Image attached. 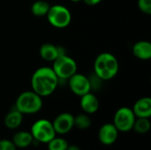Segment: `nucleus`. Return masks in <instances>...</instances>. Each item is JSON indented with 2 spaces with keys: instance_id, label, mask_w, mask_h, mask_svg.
Instances as JSON below:
<instances>
[{
  "instance_id": "nucleus-18",
  "label": "nucleus",
  "mask_w": 151,
  "mask_h": 150,
  "mask_svg": "<svg viewBox=\"0 0 151 150\" xmlns=\"http://www.w3.org/2000/svg\"><path fill=\"white\" fill-rule=\"evenodd\" d=\"M151 127L150 118H136L133 130H134L137 133L140 134H145L150 132Z\"/></svg>"
},
{
  "instance_id": "nucleus-2",
  "label": "nucleus",
  "mask_w": 151,
  "mask_h": 150,
  "mask_svg": "<svg viewBox=\"0 0 151 150\" xmlns=\"http://www.w3.org/2000/svg\"><path fill=\"white\" fill-rule=\"evenodd\" d=\"M119 61L117 57L109 53L99 54L94 63V70L96 77L102 80H108L114 78L119 72Z\"/></svg>"
},
{
  "instance_id": "nucleus-13",
  "label": "nucleus",
  "mask_w": 151,
  "mask_h": 150,
  "mask_svg": "<svg viewBox=\"0 0 151 150\" xmlns=\"http://www.w3.org/2000/svg\"><path fill=\"white\" fill-rule=\"evenodd\" d=\"M60 47H58L52 43H44L40 48V56L41 57L49 62H53L58 56L65 53H61Z\"/></svg>"
},
{
  "instance_id": "nucleus-25",
  "label": "nucleus",
  "mask_w": 151,
  "mask_h": 150,
  "mask_svg": "<svg viewBox=\"0 0 151 150\" xmlns=\"http://www.w3.org/2000/svg\"><path fill=\"white\" fill-rule=\"evenodd\" d=\"M71 2H73V3H79L80 1H81V0H70Z\"/></svg>"
},
{
  "instance_id": "nucleus-5",
  "label": "nucleus",
  "mask_w": 151,
  "mask_h": 150,
  "mask_svg": "<svg viewBox=\"0 0 151 150\" xmlns=\"http://www.w3.org/2000/svg\"><path fill=\"white\" fill-rule=\"evenodd\" d=\"M59 80H68L72 75L77 72V64L75 60L66 54L58 56L51 67Z\"/></svg>"
},
{
  "instance_id": "nucleus-24",
  "label": "nucleus",
  "mask_w": 151,
  "mask_h": 150,
  "mask_svg": "<svg viewBox=\"0 0 151 150\" xmlns=\"http://www.w3.org/2000/svg\"><path fill=\"white\" fill-rule=\"evenodd\" d=\"M66 150H81V148L77 145H74V144H72V145H68L67 147V149Z\"/></svg>"
},
{
  "instance_id": "nucleus-15",
  "label": "nucleus",
  "mask_w": 151,
  "mask_h": 150,
  "mask_svg": "<svg viewBox=\"0 0 151 150\" xmlns=\"http://www.w3.org/2000/svg\"><path fill=\"white\" fill-rule=\"evenodd\" d=\"M12 141L17 149H27L34 143V138L31 133L27 131L17 132L14 133Z\"/></svg>"
},
{
  "instance_id": "nucleus-7",
  "label": "nucleus",
  "mask_w": 151,
  "mask_h": 150,
  "mask_svg": "<svg viewBox=\"0 0 151 150\" xmlns=\"http://www.w3.org/2000/svg\"><path fill=\"white\" fill-rule=\"evenodd\" d=\"M135 119L136 117L132 109L128 107H121L115 112L112 124L119 132L127 133L133 130Z\"/></svg>"
},
{
  "instance_id": "nucleus-23",
  "label": "nucleus",
  "mask_w": 151,
  "mask_h": 150,
  "mask_svg": "<svg viewBox=\"0 0 151 150\" xmlns=\"http://www.w3.org/2000/svg\"><path fill=\"white\" fill-rule=\"evenodd\" d=\"M83 1L85 4H88V5H96L97 4H99L102 0H81Z\"/></svg>"
},
{
  "instance_id": "nucleus-14",
  "label": "nucleus",
  "mask_w": 151,
  "mask_h": 150,
  "mask_svg": "<svg viewBox=\"0 0 151 150\" xmlns=\"http://www.w3.org/2000/svg\"><path fill=\"white\" fill-rule=\"evenodd\" d=\"M133 54L141 60L151 58V43L148 41H139L133 47Z\"/></svg>"
},
{
  "instance_id": "nucleus-6",
  "label": "nucleus",
  "mask_w": 151,
  "mask_h": 150,
  "mask_svg": "<svg viewBox=\"0 0 151 150\" xmlns=\"http://www.w3.org/2000/svg\"><path fill=\"white\" fill-rule=\"evenodd\" d=\"M49 23L57 28H65L71 23L72 14L64 5L54 4L50 7L46 15Z\"/></svg>"
},
{
  "instance_id": "nucleus-4",
  "label": "nucleus",
  "mask_w": 151,
  "mask_h": 150,
  "mask_svg": "<svg viewBox=\"0 0 151 150\" xmlns=\"http://www.w3.org/2000/svg\"><path fill=\"white\" fill-rule=\"evenodd\" d=\"M30 133L35 141L46 144L57 135L52 122L45 118L36 120L32 125Z\"/></svg>"
},
{
  "instance_id": "nucleus-3",
  "label": "nucleus",
  "mask_w": 151,
  "mask_h": 150,
  "mask_svg": "<svg viewBox=\"0 0 151 150\" xmlns=\"http://www.w3.org/2000/svg\"><path fill=\"white\" fill-rule=\"evenodd\" d=\"M42 108V99L36 93L32 91L22 92L15 102V109L23 115L35 114Z\"/></svg>"
},
{
  "instance_id": "nucleus-10",
  "label": "nucleus",
  "mask_w": 151,
  "mask_h": 150,
  "mask_svg": "<svg viewBox=\"0 0 151 150\" xmlns=\"http://www.w3.org/2000/svg\"><path fill=\"white\" fill-rule=\"evenodd\" d=\"M119 133V132L112 123H106L103 125L98 131V140L105 146L112 145L116 142Z\"/></svg>"
},
{
  "instance_id": "nucleus-20",
  "label": "nucleus",
  "mask_w": 151,
  "mask_h": 150,
  "mask_svg": "<svg viewBox=\"0 0 151 150\" xmlns=\"http://www.w3.org/2000/svg\"><path fill=\"white\" fill-rule=\"evenodd\" d=\"M48 150H66L69 145L68 141L62 137H54L47 143Z\"/></svg>"
},
{
  "instance_id": "nucleus-1",
  "label": "nucleus",
  "mask_w": 151,
  "mask_h": 150,
  "mask_svg": "<svg viewBox=\"0 0 151 150\" xmlns=\"http://www.w3.org/2000/svg\"><path fill=\"white\" fill-rule=\"evenodd\" d=\"M59 79L51 67H40L36 69L31 78L32 90L41 97H46L54 93Z\"/></svg>"
},
{
  "instance_id": "nucleus-17",
  "label": "nucleus",
  "mask_w": 151,
  "mask_h": 150,
  "mask_svg": "<svg viewBox=\"0 0 151 150\" xmlns=\"http://www.w3.org/2000/svg\"><path fill=\"white\" fill-rule=\"evenodd\" d=\"M50 4L44 0H37L31 5V11L35 17H44L50 10Z\"/></svg>"
},
{
  "instance_id": "nucleus-9",
  "label": "nucleus",
  "mask_w": 151,
  "mask_h": 150,
  "mask_svg": "<svg viewBox=\"0 0 151 150\" xmlns=\"http://www.w3.org/2000/svg\"><path fill=\"white\" fill-rule=\"evenodd\" d=\"M52 125L57 134H67L74 127V116L68 112L60 113L55 118Z\"/></svg>"
},
{
  "instance_id": "nucleus-12",
  "label": "nucleus",
  "mask_w": 151,
  "mask_h": 150,
  "mask_svg": "<svg viewBox=\"0 0 151 150\" xmlns=\"http://www.w3.org/2000/svg\"><path fill=\"white\" fill-rule=\"evenodd\" d=\"M132 110L136 118H150L151 117V98L149 96L140 98L135 102Z\"/></svg>"
},
{
  "instance_id": "nucleus-22",
  "label": "nucleus",
  "mask_w": 151,
  "mask_h": 150,
  "mask_svg": "<svg viewBox=\"0 0 151 150\" xmlns=\"http://www.w3.org/2000/svg\"><path fill=\"white\" fill-rule=\"evenodd\" d=\"M0 150H17L16 146L8 139H1L0 140Z\"/></svg>"
},
{
  "instance_id": "nucleus-21",
  "label": "nucleus",
  "mask_w": 151,
  "mask_h": 150,
  "mask_svg": "<svg viewBox=\"0 0 151 150\" xmlns=\"http://www.w3.org/2000/svg\"><path fill=\"white\" fill-rule=\"evenodd\" d=\"M138 7L142 12L151 14V0H138Z\"/></svg>"
},
{
  "instance_id": "nucleus-11",
  "label": "nucleus",
  "mask_w": 151,
  "mask_h": 150,
  "mask_svg": "<svg viewBox=\"0 0 151 150\" xmlns=\"http://www.w3.org/2000/svg\"><path fill=\"white\" fill-rule=\"evenodd\" d=\"M80 104L84 113L88 115L96 113L99 109V101L97 97L91 92H88L81 96Z\"/></svg>"
},
{
  "instance_id": "nucleus-16",
  "label": "nucleus",
  "mask_w": 151,
  "mask_h": 150,
  "mask_svg": "<svg viewBox=\"0 0 151 150\" xmlns=\"http://www.w3.org/2000/svg\"><path fill=\"white\" fill-rule=\"evenodd\" d=\"M23 122V114L18 110L13 109L9 111L4 118V125L8 129L14 130L19 128Z\"/></svg>"
},
{
  "instance_id": "nucleus-8",
  "label": "nucleus",
  "mask_w": 151,
  "mask_h": 150,
  "mask_svg": "<svg viewBox=\"0 0 151 150\" xmlns=\"http://www.w3.org/2000/svg\"><path fill=\"white\" fill-rule=\"evenodd\" d=\"M68 84L71 91L78 95L81 96L91 91V81L83 74L75 72L68 79Z\"/></svg>"
},
{
  "instance_id": "nucleus-19",
  "label": "nucleus",
  "mask_w": 151,
  "mask_h": 150,
  "mask_svg": "<svg viewBox=\"0 0 151 150\" xmlns=\"http://www.w3.org/2000/svg\"><path fill=\"white\" fill-rule=\"evenodd\" d=\"M91 126V119L86 113L79 114L74 117V126L81 130H86Z\"/></svg>"
}]
</instances>
